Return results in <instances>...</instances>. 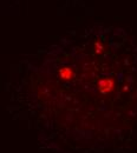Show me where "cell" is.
Returning a JSON list of instances; mask_svg holds the SVG:
<instances>
[{"mask_svg": "<svg viewBox=\"0 0 137 153\" xmlns=\"http://www.w3.org/2000/svg\"><path fill=\"white\" fill-rule=\"evenodd\" d=\"M97 86L100 93L108 94V93H110V92L114 91V88H115V81L112 79H108V78L106 79H102V80L98 81Z\"/></svg>", "mask_w": 137, "mask_h": 153, "instance_id": "obj_1", "label": "cell"}, {"mask_svg": "<svg viewBox=\"0 0 137 153\" xmlns=\"http://www.w3.org/2000/svg\"><path fill=\"white\" fill-rule=\"evenodd\" d=\"M73 76H75V72L70 67H61L59 70V76L64 80H70L73 78Z\"/></svg>", "mask_w": 137, "mask_h": 153, "instance_id": "obj_2", "label": "cell"}, {"mask_svg": "<svg viewBox=\"0 0 137 153\" xmlns=\"http://www.w3.org/2000/svg\"><path fill=\"white\" fill-rule=\"evenodd\" d=\"M95 48H96V52H97V53H102V52H103V46H102L99 42H96V44H95Z\"/></svg>", "mask_w": 137, "mask_h": 153, "instance_id": "obj_3", "label": "cell"}]
</instances>
